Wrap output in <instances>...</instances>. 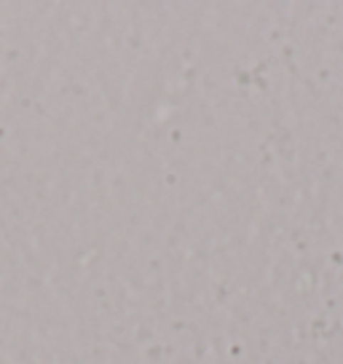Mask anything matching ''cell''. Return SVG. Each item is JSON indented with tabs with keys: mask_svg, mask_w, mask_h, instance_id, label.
Listing matches in <instances>:
<instances>
[]
</instances>
